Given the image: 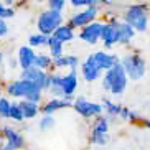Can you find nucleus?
Wrapping results in <instances>:
<instances>
[{
    "label": "nucleus",
    "mask_w": 150,
    "mask_h": 150,
    "mask_svg": "<svg viewBox=\"0 0 150 150\" xmlns=\"http://www.w3.org/2000/svg\"><path fill=\"white\" fill-rule=\"evenodd\" d=\"M125 86H127V74H125L122 64L117 63L104 76V88L112 94H120L125 89Z\"/></svg>",
    "instance_id": "f257e3e1"
},
{
    "label": "nucleus",
    "mask_w": 150,
    "mask_h": 150,
    "mask_svg": "<svg viewBox=\"0 0 150 150\" xmlns=\"http://www.w3.org/2000/svg\"><path fill=\"white\" fill-rule=\"evenodd\" d=\"M41 89L36 86V84L30 83L27 79H20V81H15L8 86V94L15 97H27V101L30 102H38L41 97Z\"/></svg>",
    "instance_id": "f03ea898"
},
{
    "label": "nucleus",
    "mask_w": 150,
    "mask_h": 150,
    "mask_svg": "<svg viewBox=\"0 0 150 150\" xmlns=\"http://www.w3.org/2000/svg\"><path fill=\"white\" fill-rule=\"evenodd\" d=\"M122 68L130 79H140L145 74V63L137 54H125L122 58Z\"/></svg>",
    "instance_id": "7ed1b4c3"
},
{
    "label": "nucleus",
    "mask_w": 150,
    "mask_h": 150,
    "mask_svg": "<svg viewBox=\"0 0 150 150\" xmlns=\"http://www.w3.org/2000/svg\"><path fill=\"white\" fill-rule=\"evenodd\" d=\"M63 22V17L59 12H54V10H48V12H43L38 18V28H40L41 35L48 36L50 33H54V31L59 28Z\"/></svg>",
    "instance_id": "20e7f679"
},
{
    "label": "nucleus",
    "mask_w": 150,
    "mask_h": 150,
    "mask_svg": "<svg viewBox=\"0 0 150 150\" xmlns=\"http://www.w3.org/2000/svg\"><path fill=\"white\" fill-rule=\"evenodd\" d=\"M125 23H129L134 30L145 31L149 18H147V13H145V10H144V7H132L127 12V15H125Z\"/></svg>",
    "instance_id": "39448f33"
},
{
    "label": "nucleus",
    "mask_w": 150,
    "mask_h": 150,
    "mask_svg": "<svg viewBox=\"0 0 150 150\" xmlns=\"http://www.w3.org/2000/svg\"><path fill=\"white\" fill-rule=\"evenodd\" d=\"M51 86H61L64 96H71L76 91V86H78L76 71L73 69L68 76H53L51 78Z\"/></svg>",
    "instance_id": "423d86ee"
},
{
    "label": "nucleus",
    "mask_w": 150,
    "mask_h": 150,
    "mask_svg": "<svg viewBox=\"0 0 150 150\" xmlns=\"http://www.w3.org/2000/svg\"><path fill=\"white\" fill-rule=\"evenodd\" d=\"M23 79L30 81V83L36 84L40 89H45V88H50L51 86V78H48V76L45 74L41 69H38V68H30V69H25L22 74Z\"/></svg>",
    "instance_id": "0eeeda50"
},
{
    "label": "nucleus",
    "mask_w": 150,
    "mask_h": 150,
    "mask_svg": "<svg viewBox=\"0 0 150 150\" xmlns=\"http://www.w3.org/2000/svg\"><path fill=\"white\" fill-rule=\"evenodd\" d=\"M74 109L78 110L81 115H84V117H91V115L101 114L102 106H101V104L89 102V101H86V99H83V97H79V99L74 102Z\"/></svg>",
    "instance_id": "6e6552de"
},
{
    "label": "nucleus",
    "mask_w": 150,
    "mask_h": 150,
    "mask_svg": "<svg viewBox=\"0 0 150 150\" xmlns=\"http://www.w3.org/2000/svg\"><path fill=\"white\" fill-rule=\"evenodd\" d=\"M101 40L104 41L106 46H112L114 43L120 41V31H119V23H110V25H104Z\"/></svg>",
    "instance_id": "1a4fd4ad"
},
{
    "label": "nucleus",
    "mask_w": 150,
    "mask_h": 150,
    "mask_svg": "<svg viewBox=\"0 0 150 150\" xmlns=\"http://www.w3.org/2000/svg\"><path fill=\"white\" fill-rule=\"evenodd\" d=\"M97 13V8L96 7H91V8H86L84 12H79L76 13L74 17L69 20V25L71 27H88V23H91L94 20Z\"/></svg>",
    "instance_id": "9d476101"
},
{
    "label": "nucleus",
    "mask_w": 150,
    "mask_h": 150,
    "mask_svg": "<svg viewBox=\"0 0 150 150\" xmlns=\"http://www.w3.org/2000/svg\"><path fill=\"white\" fill-rule=\"evenodd\" d=\"M102 30H104V25L102 23H91L88 27L81 31V38L88 43H96L102 35Z\"/></svg>",
    "instance_id": "9b49d317"
},
{
    "label": "nucleus",
    "mask_w": 150,
    "mask_h": 150,
    "mask_svg": "<svg viewBox=\"0 0 150 150\" xmlns=\"http://www.w3.org/2000/svg\"><path fill=\"white\" fill-rule=\"evenodd\" d=\"M36 56L35 51L28 46H23V48L18 50V61H20V66L25 69H30V68H35V61H36Z\"/></svg>",
    "instance_id": "f8f14e48"
},
{
    "label": "nucleus",
    "mask_w": 150,
    "mask_h": 150,
    "mask_svg": "<svg viewBox=\"0 0 150 150\" xmlns=\"http://www.w3.org/2000/svg\"><path fill=\"white\" fill-rule=\"evenodd\" d=\"M99 74H101V69H99V66L94 61V56L91 54L83 64V76L86 81H96L99 78Z\"/></svg>",
    "instance_id": "ddd939ff"
},
{
    "label": "nucleus",
    "mask_w": 150,
    "mask_h": 150,
    "mask_svg": "<svg viewBox=\"0 0 150 150\" xmlns=\"http://www.w3.org/2000/svg\"><path fill=\"white\" fill-rule=\"evenodd\" d=\"M94 56V61H96V64L99 66V69H112V68L117 64V59H115V56H112V54H107L104 53V51H97V53L93 54Z\"/></svg>",
    "instance_id": "4468645a"
},
{
    "label": "nucleus",
    "mask_w": 150,
    "mask_h": 150,
    "mask_svg": "<svg viewBox=\"0 0 150 150\" xmlns=\"http://www.w3.org/2000/svg\"><path fill=\"white\" fill-rule=\"evenodd\" d=\"M107 120L106 119H101L99 122L96 124L94 127V132H93V140L94 144H99V145H104L107 140Z\"/></svg>",
    "instance_id": "2eb2a0df"
},
{
    "label": "nucleus",
    "mask_w": 150,
    "mask_h": 150,
    "mask_svg": "<svg viewBox=\"0 0 150 150\" xmlns=\"http://www.w3.org/2000/svg\"><path fill=\"white\" fill-rule=\"evenodd\" d=\"M4 134H5V137H7V144H8V149H10V150L22 147L23 139H22L20 135H18L17 132H15L13 129H10V127L4 129Z\"/></svg>",
    "instance_id": "dca6fc26"
},
{
    "label": "nucleus",
    "mask_w": 150,
    "mask_h": 150,
    "mask_svg": "<svg viewBox=\"0 0 150 150\" xmlns=\"http://www.w3.org/2000/svg\"><path fill=\"white\" fill-rule=\"evenodd\" d=\"M68 106H71L68 101H63V99H54V101L48 102V104H45V106H43V112L46 115H50L51 112H54V110L63 109V107H68Z\"/></svg>",
    "instance_id": "f3484780"
},
{
    "label": "nucleus",
    "mask_w": 150,
    "mask_h": 150,
    "mask_svg": "<svg viewBox=\"0 0 150 150\" xmlns=\"http://www.w3.org/2000/svg\"><path fill=\"white\" fill-rule=\"evenodd\" d=\"M20 109H22L23 115L27 117V119H33L36 115V112H38V107H36L35 102H30V101H22L20 104Z\"/></svg>",
    "instance_id": "a211bd4d"
},
{
    "label": "nucleus",
    "mask_w": 150,
    "mask_h": 150,
    "mask_svg": "<svg viewBox=\"0 0 150 150\" xmlns=\"http://www.w3.org/2000/svg\"><path fill=\"white\" fill-rule=\"evenodd\" d=\"M54 38H58V40L61 41V43H64V41H69L74 38V33H73V28L71 27H59L56 31H54Z\"/></svg>",
    "instance_id": "6ab92c4d"
},
{
    "label": "nucleus",
    "mask_w": 150,
    "mask_h": 150,
    "mask_svg": "<svg viewBox=\"0 0 150 150\" xmlns=\"http://www.w3.org/2000/svg\"><path fill=\"white\" fill-rule=\"evenodd\" d=\"M119 31H120V43H127L135 33V30L129 23H119Z\"/></svg>",
    "instance_id": "aec40b11"
},
{
    "label": "nucleus",
    "mask_w": 150,
    "mask_h": 150,
    "mask_svg": "<svg viewBox=\"0 0 150 150\" xmlns=\"http://www.w3.org/2000/svg\"><path fill=\"white\" fill-rule=\"evenodd\" d=\"M50 50H51V54L54 58H61V51H63V43L54 36H50Z\"/></svg>",
    "instance_id": "412c9836"
},
{
    "label": "nucleus",
    "mask_w": 150,
    "mask_h": 150,
    "mask_svg": "<svg viewBox=\"0 0 150 150\" xmlns=\"http://www.w3.org/2000/svg\"><path fill=\"white\" fill-rule=\"evenodd\" d=\"M54 64L56 66H71L74 69V66L78 64V58L76 56H61V58H54Z\"/></svg>",
    "instance_id": "4be33fe9"
},
{
    "label": "nucleus",
    "mask_w": 150,
    "mask_h": 150,
    "mask_svg": "<svg viewBox=\"0 0 150 150\" xmlns=\"http://www.w3.org/2000/svg\"><path fill=\"white\" fill-rule=\"evenodd\" d=\"M50 43V36L46 35H31L30 36V45L31 46H41V45Z\"/></svg>",
    "instance_id": "5701e85b"
},
{
    "label": "nucleus",
    "mask_w": 150,
    "mask_h": 150,
    "mask_svg": "<svg viewBox=\"0 0 150 150\" xmlns=\"http://www.w3.org/2000/svg\"><path fill=\"white\" fill-rule=\"evenodd\" d=\"M12 106L7 99H0V115L2 117H10V112H12Z\"/></svg>",
    "instance_id": "b1692460"
},
{
    "label": "nucleus",
    "mask_w": 150,
    "mask_h": 150,
    "mask_svg": "<svg viewBox=\"0 0 150 150\" xmlns=\"http://www.w3.org/2000/svg\"><path fill=\"white\" fill-rule=\"evenodd\" d=\"M50 63H51V59H50L46 54H38V56H36V61H35V68L43 71V68H48Z\"/></svg>",
    "instance_id": "393cba45"
},
{
    "label": "nucleus",
    "mask_w": 150,
    "mask_h": 150,
    "mask_svg": "<svg viewBox=\"0 0 150 150\" xmlns=\"http://www.w3.org/2000/svg\"><path fill=\"white\" fill-rule=\"evenodd\" d=\"M10 117H12V119H15V120H22V119H25V115H23V112H22V109H20V106H18V104H13V106H12V112H10Z\"/></svg>",
    "instance_id": "a878e982"
},
{
    "label": "nucleus",
    "mask_w": 150,
    "mask_h": 150,
    "mask_svg": "<svg viewBox=\"0 0 150 150\" xmlns=\"http://www.w3.org/2000/svg\"><path fill=\"white\" fill-rule=\"evenodd\" d=\"M53 125H54V119L51 117V115H45L43 119H41V122H40L41 130H48V129L53 127Z\"/></svg>",
    "instance_id": "bb28decb"
},
{
    "label": "nucleus",
    "mask_w": 150,
    "mask_h": 150,
    "mask_svg": "<svg viewBox=\"0 0 150 150\" xmlns=\"http://www.w3.org/2000/svg\"><path fill=\"white\" fill-rule=\"evenodd\" d=\"M48 5H50V10L61 12V8L64 7V2L63 0H51V2H48Z\"/></svg>",
    "instance_id": "cd10ccee"
},
{
    "label": "nucleus",
    "mask_w": 150,
    "mask_h": 150,
    "mask_svg": "<svg viewBox=\"0 0 150 150\" xmlns=\"http://www.w3.org/2000/svg\"><path fill=\"white\" fill-rule=\"evenodd\" d=\"M71 4L74 5V7H96V2H91V0H83V2H78V0H73Z\"/></svg>",
    "instance_id": "c85d7f7f"
},
{
    "label": "nucleus",
    "mask_w": 150,
    "mask_h": 150,
    "mask_svg": "<svg viewBox=\"0 0 150 150\" xmlns=\"http://www.w3.org/2000/svg\"><path fill=\"white\" fill-rule=\"evenodd\" d=\"M13 15V10H10V8H5L4 5L0 4V20H4V18H8Z\"/></svg>",
    "instance_id": "c756f323"
},
{
    "label": "nucleus",
    "mask_w": 150,
    "mask_h": 150,
    "mask_svg": "<svg viewBox=\"0 0 150 150\" xmlns=\"http://www.w3.org/2000/svg\"><path fill=\"white\" fill-rule=\"evenodd\" d=\"M106 109H107L109 114H119V112H122V110L115 106V104H112V102H109V101H106Z\"/></svg>",
    "instance_id": "7c9ffc66"
},
{
    "label": "nucleus",
    "mask_w": 150,
    "mask_h": 150,
    "mask_svg": "<svg viewBox=\"0 0 150 150\" xmlns=\"http://www.w3.org/2000/svg\"><path fill=\"white\" fill-rule=\"evenodd\" d=\"M7 31H8V27H7V23L4 20H0V36L7 35Z\"/></svg>",
    "instance_id": "2f4dec72"
},
{
    "label": "nucleus",
    "mask_w": 150,
    "mask_h": 150,
    "mask_svg": "<svg viewBox=\"0 0 150 150\" xmlns=\"http://www.w3.org/2000/svg\"><path fill=\"white\" fill-rule=\"evenodd\" d=\"M51 93L53 94H56V96H63V89H61V86H51Z\"/></svg>",
    "instance_id": "473e14b6"
},
{
    "label": "nucleus",
    "mask_w": 150,
    "mask_h": 150,
    "mask_svg": "<svg viewBox=\"0 0 150 150\" xmlns=\"http://www.w3.org/2000/svg\"><path fill=\"white\" fill-rule=\"evenodd\" d=\"M0 63H2V53H0Z\"/></svg>",
    "instance_id": "72a5a7b5"
},
{
    "label": "nucleus",
    "mask_w": 150,
    "mask_h": 150,
    "mask_svg": "<svg viewBox=\"0 0 150 150\" xmlns=\"http://www.w3.org/2000/svg\"><path fill=\"white\" fill-rule=\"evenodd\" d=\"M147 125H149V127H150V120H149V122H147Z\"/></svg>",
    "instance_id": "f704fd0d"
},
{
    "label": "nucleus",
    "mask_w": 150,
    "mask_h": 150,
    "mask_svg": "<svg viewBox=\"0 0 150 150\" xmlns=\"http://www.w3.org/2000/svg\"><path fill=\"white\" fill-rule=\"evenodd\" d=\"M4 150H10V149H8V147H7V149H4Z\"/></svg>",
    "instance_id": "c9c22d12"
}]
</instances>
